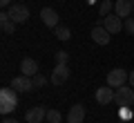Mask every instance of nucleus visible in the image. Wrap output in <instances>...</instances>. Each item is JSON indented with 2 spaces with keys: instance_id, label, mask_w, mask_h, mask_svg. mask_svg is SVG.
Listing matches in <instances>:
<instances>
[{
  "instance_id": "4468645a",
  "label": "nucleus",
  "mask_w": 134,
  "mask_h": 123,
  "mask_svg": "<svg viewBox=\"0 0 134 123\" xmlns=\"http://www.w3.org/2000/svg\"><path fill=\"white\" fill-rule=\"evenodd\" d=\"M20 72H23L25 76H36L38 74V63L34 61V58H23V63H20Z\"/></svg>"
},
{
  "instance_id": "6ab92c4d",
  "label": "nucleus",
  "mask_w": 134,
  "mask_h": 123,
  "mask_svg": "<svg viewBox=\"0 0 134 123\" xmlns=\"http://www.w3.org/2000/svg\"><path fill=\"white\" fill-rule=\"evenodd\" d=\"M123 29L130 34V36H134V16H130V18L123 20Z\"/></svg>"
},
{
  "instance_id": "c85d7f7f",
  "label": "nucleus",
  "mask_w": 134,
  "mask_h": 123,
  "mask_svg": "<svg viewBox=\"0 0 134 123\" xmlns=\"http://www.w3.org/2000/svg\"><path fill=\"white\" fill-rule=\"evenodd\" d=\"M132 123H134V119H132Z\"/></svg>"
},
{
  "instance_id": "f3484780",
  "label": "nucleus",
  "mask_w": 134,
  "mask_h": 123,
  "mask_svg": "<svg viewBox=\"0 0 134 123\" xmlns=\"http://www.w3.org/2000/svg\"><path fill=\"white\" fill-rule=\"evenodd\" d=\"M63 121V114L58 110H47V123H60Z\"/></svg>"
},
{
  "instance_id": "6e6552de",
  "label": "nucleus",
  "mask_w": 134,
  "mask_h": 123,
  "mask_svg": "<svg viewBox=\"0 0 134 123\" xmlns=\"http://www.w3.org/2000/svg\"><path fill=\"white\" fill-rule=\"evenodd\" d=\"M67 78H69V69H67V65H58L52 69V76H49V81H52V85H63V83H67Z\"/></svg>"
},
{
  "instance_id": "423d86ee",
  "label": "nucleus",
  "mask_w": 134,
  "mask_h": 123,
  "mask_svg": "<svg viewBox=\"0 0 134 123\" xmlns=\"http://www.w3.org/2000/svg\"><path fill=\"white\" fill-rule=\"evenodd\" d=\"M103 27L114 36V34H119L123 29V18L116 16V14H107V16H103Z\"/></svg>"
},
{
  "instance_id": "f257e3e1",
  "label": "nucleus",
  "mask_w": 134,
  "mask_h": 123,
  "mask_svg": "<svg viewBox=\"0 0 134 123\" xmlns=\"http://www.w3.org/2000/svg\"><path fill=\"white\" fill-rule=\"evenodd\" d=\"M18 108V94L14 87H2L0 90V112L2 114H11Z\"/></svg>"
},
{
  "instance_id": "412c9836",
  "label": "nucleus",
  "mask_w": 134,
  "mask_h": 123,
  "mask_svg": "<svg viewBox=\"0 0 134 123\" xmlns=\"http://www.w3.org/2000/svg\"><path fill=\"white\" fill-rule=\"evenodd\" d=\"M47 85V78H45L43 74H36L34 76V87H36V90H38V87H45Z\"/></svg>"
},
{
  "instance_id": "cd10ccee",
  "label": "nucleus",
  "mask_w": 134,
  "mask_h": 123,
  "mask_svg": "<svg viewBox=\"0 0 134 123\" xmlns=\"http://www.w3.org/2000/svg\"><path fill=\"white\" fill-rule=\"evenodd\" d=\"M132 16H134V11H132Z\"/></svg>"
},
{
  "instance_id": "5701e85b",
  "label": "nucleus",
  "mask_w": 134,
  "mask_h": 123,
  "mask_svg": "<svg viewBox=\"0 0 134 123\" xmlns=\"http://www.w3.org/2000/svg\"><path fill=\"white\" fill-rule=\"evenodd\" d=\"M0 5L5 7V9H9V7H11V0H0Z\"/></svg>"
},
{
  "instance_id": "a878e982",
  "label": "nucleus",
  "mask_w": 134,
  "mask_h": 123,
  "mask_svg": "<svg viewBox=\"0 0 134 123\" xmlns=\"http://www.w3.org/2000/svg\"><path fill=\"white\" fill-rule=\"evenodd\" d=\"M119 123H132V121H119Z\"/></svg>"
},
{
  "instance_id": "9b49d317",
  "label": "nucleus",
  "mask_w": 134,
  "mask_h": 123,
  "mask_svg": "<svg viewBox=\"0 0 134 123\" xmlns=\"http://www.w3.org/2000/svg\"><path fill=\"white\" fill-rule=\"evenodd\" d=\"M25 119H27V123H43V121H47V110H45L43 105L31 108V110H27Z\"/></svg>"
},
{
  "instance_id": "4be33fe9",
  "label": "nucleus",
  "mask_w": 134,
  "mask_h": 123,
  "mask_svg": "<svg viewBox=\"0 0 134 123\" xmlns=\"http://www.w3.org/2000/svg\"><path fill=\"white\" fill-rule=\"evenodd\" d=\"M67 58H69L67 52H56V63L58 65H67Z\"/></svg>"
},
{
  "instance_id": "393cba45",
  "label": "nucleus",
  "mask_w": 134,
  "mask_h": 123,
  "mask_svg": "<svg viewBox=\"0 0 134 123\" xmlns=\"http://www.w3.org/2000/svg\"><path fill=\"white\" fill-rule=\"evenodd\" d=\"M2 123H18V121H16V119H5Z\"/></svg>"
},
{
  "instance_id": "b1692460",
  "label": "nucleus",
  "mask_w": 134,
  "mask_h": 123,
  "mask_svg": "<svg viewBox=\"0 0 134 123\" xmlns=\"http://www.w3.org/2000/svg\"><path fill=\"white\" fill-rule=\"evenodd\" d=\"M127 83H130V85H132V87H134V69H132V72H130V81H127Z\"/></svg>"
},
{
  "instance_id": "9d476101",
  "label": "nucleus",
  "mask_w": 134,
  "mask_h": 123,
  "mask_svg": "<svg viewBox=\"0 0 134 123\" xmlns=\"http://www.w3.org/2000/svg\"><path fill=\"white\" fill-rule=\"evenodd\" d=\"M134 11V0H116L114 2V14L121 16V18H130Z\"/></svg>"
},
{
  "instance_id": "a211bd4d",
  "label": "nucleus",
  "mask_w": 134,
  "mask_h": 123,
  "mask_svg": "<svg viewBox=\"0 0 134 123\" xmlns=\"http://www.w3.org/2000/svg\"><path fill=\"white\" fill-rule=\"evenodd\" d=\"M0 25H2V31H5V34H14L16 31V23H14V20H2V23H0Z\"/></svg>"
},
{
  "instance_id": "1a4fd4ad",
  "label": "nucleus",
  "mask_w": 134,
  "mask_h": 123,
  "mask_svg": "<svg viewBox=\"0 0 134 123\" xmlns=\"http://www.w3.org/2000/svg\"><path fill=\"white\" fill-rule=\"evenodd\" d=\"M90 36H92V40H94L96 45H110V40H112V34L107 31L103 25H96V27L92 29Z\"/></svg>"
},
{
  "instance_id": "ddd939ff",
  "label": "nucleus",
  "mask_w": 134,
  "mask_h": 123,
  "mask_svg": "<svg viewBox=\"0 0 134 123\" xmlns=\"http://www.w3.org/2000/svg\"><path fill=\"white\" fill-rule=\"evenodd\" d=\"M85 121V105H72L67 112V123H83Z\"/></svg>"
},
{
  "instance_id": "7ed1b4c3",
  "label": "nucleus",
  "mask_w": 134,
  "mask_h": 123,
  "mask_svg": "<svg viewBox=\"0 0 134 123\" xmlns=\"http://www.w3.org/2000/svg\"><path fill=\"white\" fill-rule=\"evenodd\" d=\"M114 101L119 108H125V105H134V87L132 85H123L116 90L114 94Z\"/></svg>"
},
{
  "instance_id": "bb28decb",
  "label": "nucleus",
  "mask_w": 134,
  "mask_h": 123,
  "mask_svg": "<svg viewBox=\"0 0 134 123\" xmlns=\"http://www.w3.org/2000/svg\"><path fill=\"white\" fill-rule=\"evenodd\" d=\"M60 2H65V0H60Z\"/></svg>"
},
{
  "instance_id": "20e7f679",
  "label": "nucleus",
  "mask_w": 134,
  "mask_h": 123,
  "mask_svg": "<svg viewBox=\"0 0 134 123\" xmlns=\"http://www.w3.org/2000/svg\"><path fill=\"white\" fill-rule=\"evenodd\" d=\"M7 11H9V18L14 20L16 25H23V23H27V20H29V9L25 5H20V2H14Z\"/></svg>"
},
{
  "instance_id": "0eeeda50",
  "label": "nucleus",
  "mask_w": 134,
  "mask_h": 123,
  "mask_svg": "<svg viewBox=\"0 0 134 123\" xmlns=\"http://www.w3.org/2000/svg\"><path fill=\"white\" fill-rule=\"evenodd\" d=\"M40 20H43V25H47V27H52V29H56L58 25H60L58 11L52 9V7H45V9H40Z\"/></svg>"
},
{
  "instance_id": "39448f33",
  "label": "nucleus",
  "mask_w": 134,
  "mask_h": 123,
  "mask_svg": "<svg viewBox=\"0 0 134 123\" xmlns=\"http://www.w3.org/2000/svg\"><path fill=\"white\" fill-rule=\"evenodd\" d=\"M11 87H14L16 92H34L36 87H34V78L31 76H14V81H11Z\"/></svg>"
},
{
  "instance_id": "f03ea898",
  "label": "nucleus",
  "mask_w": 134,
  "mask_h": 123,
  "mask_svg": "<svg viewBox=\"0 0 134 123\" xmlns=\"http://www.w3.org/2000/svg\"><path fill=\"white\" fill-rule=\"evenodd\" d=\"M130 81V74L123 69V67H116V69H112L110 74H107V85L114 87V90H119V87H123L125 83Z\"/></svg>"
},
{
  "instance_id": "aec40b11",
  "label": "nucleus",
  "mask_w": 134,
  "mask_h": 123,
  "mask_svg": "<svg viewBox=\"0 0 134 123\" xmlns=\"http://www.w3.org/2000/svg\"><path fill=\"white\" fill-rule=\"evenodd\" d=\"M98 9H100V16H107V14H110L112 9H114V5H112L110 0H103V2H100V7H98Z\"/></svg>"
},
{
  "instance_id": "dca6fc26",
  "label": "nucleus",
  "mask_w": 134,
  "mask_h": 123,
  "mask_svg": "<svg viewBox=\"0 0 134 123\" xmlns=\"http://www.w3.org/2000/svg\"><path fill=\"white\" fill-rule=\"evenodd\" d=\"M119 116H121V121H132L134 119V110H130V105L119 108Z\"/></svg>"
},
{
  "instance_id": "2eb2a0df",
  "label": "nucleus",
  "mask_w": 134,
  "mask_h": 123,
  "mask_svg": "<svg viewBox=\"0 0 134 123\" xmlns=\"http://www.w3.org/2000/svg\"><path fill=\"white\" fill-rule=\"evenodd\" d=\"M54 36H56L58 40H69V38H72V31H69V27H65V25H58V27L54 29Z\"/></svg>"
},
{
  "instance_id": "f8f14e48",
  "label": "nucleus",
  "mask_w": 134,
  "mask_h": 123,
  "mask_svg": "<svg viewBox=\"0 0 134 123\" xmlns=\"http://www.w3.org/2000/svg\"><path fill=\"white\" fill-rule=\"evenodd\" d=\"M114 94H116L114 87L103 85V87H98V90H96V101H98L100 105H107V103H112V101H114Z\"/></svg>"
}]
</instances>
